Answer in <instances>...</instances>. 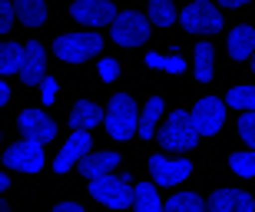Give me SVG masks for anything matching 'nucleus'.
<instances>
[{
	"mask_svg": "<svg viewBox=\"0 0 255 212\" xmlns=\"http://www.w3.org/2000/svg\"><path fill=\"white\" fill-rule=\"evenodd\" d=\"M0 100H3V103L10 100V87H7V80H0Z\"/></svg>",
	"mask_w": 255,
	"mask_h": 212,
	"instance_id": "33",
	"label": "nucleus"
},
{
	"mask_svg": "<svg viewBox=\"0 0 255 212\" xmlns=\"http://www.w3.org/2000/svg\"><path fill=\"white\" fill-rule=\"evenodd\" d=\"M86 153H90V133H86V129H76V133L63 143V149L57 153L53 169H57V173H66L70 166H76L80 159H86Z\"/></svg>",
	"mask_w": 255,
	"mask_h": 212,
	"instance_id": "13",
	"label": "nucleus"
},
{
	"mask_svg": "<svg viewBox=\"0 0 255 212\" xmlns=\"http://www.w3.org/2000/svg\"><path fill=\"white\" fill-rule=\"evenodd\" d=\"M149 173L159 186H179L186 176L192 173L189 159H169V156H152L149 159Z\"/></svg>",
	"mask_w": 255,
	"mask_h": 212,
	"instance_id": "10",
	"label": "nucleus"
},
{
	"mask_svg": "<svg viewBox=\"0 0 255 212\" xmlns=\"http://www.w3.org/2000/svg\"><path fill=\"white\" fill-rule=\"evenodd\" d=\"M43 70H47V50L43 43H27V53H23V67H20V80H23V87H37L43 83Z\"/></svg>",
	"mask_w": 255,
	"mask_h": 212,
	"instance_id": "12",
	"label": "nucleus"
},
{
	"mask_svg": "<svg viewBox=\"0 0 255 212\" xmlns=\"http://www.w3.org/2000/svg\"><path fill=\"white\" fill-rule=\"evenodd\" d=\"M73 20L86 23V27H106V23H116V7L110 0H76L73 7H70Z\"/></svg>",
	"mask_w": 255,
	"mask_h": 212,
	"instance_id": "8",
	"label": "nucleus"
},
{
	"mask_svg": "<svg viewBox=\"0 0 255 212\" xmlns=\"http://www.w3.org/2000/svg\"><path fill=\"white\" fill-rule=\"evenodd\" d=\"M149 20L156 23V27L176 23V7H172V0H149Z\"/></svg>",
	"mask_w": 255,
	"mask_h": 212,
	"instance_id": "24",
	"label": "nucleus"
},
{
	"mask_svg": "<svg viewBox=\"0 0 255 212\" xmlns=\"http://www.w3.org/2000/svg\"><path fill=\"white\" fill-rule=\"evenodd\" d=\"M252 70H255V53H252Z\"/></svg>",
	"mask_w": 255,
	"mask_h": 212,
	"instance_id": "36",
	"label": "nucleus"
},
{
	"mask_svg": "<svg viewBox=\"0 0 255 212\" xmlns=\"http://www.w3.org/2000/svg\"><path fill=\"white\" fill-rule=\"evenodd\" d=\"M100 119H103V113H100V106L90 103V100L76 103L73 113H70V126H73V129H93Z\"/></svg>",
	"mask_w": 255,
	"mask_h": 212,
	"instance_id": "18",
	"label": "nucleus"
},
{
	"mask_svg": "<svg viewBox=\"0 0 255 212\" xmlns=\"http://www.w3.org/2000/svg\"><path fill=\"white\" fill-rule=\"evenodd\" d=\"M116 73H120V63L116 60H103L100 63V77L103 80H116Z\"/></svg>",
	"mask_w": 255,
	"mask_h": 212,
	"instance_id": "31",
	"label": "nucleus"
},
{
	"mask_svg": "<svg viewBox=\"0 0 255 212\" xmlns=\"http://www.w3.org/2000/svg\"><path fill=\"white\" fill-rule=\"evenodd\" d=\"M0 212H13V209H10V206H3V209H0Z\"/></svg>",
	"mask_w": 255,
	"mask_h": 212,
	"instance_id": "35",
	"label": "nucleus"
},
{
	"mask_svg": "<svg viewBox=\"0 0 255 212\" xmlns=\"http://www.w3.org/2000/svg\"><path fill=\"white\" fill-rule=\"evenodd\" d=\"M120 163V153H96V156H86L83 163H80V173L93 183L100 176H110V169Z\"/></svg>",
	"mask_w": 255,
	"mask_h": 212,
	"instance_id": "16",
	"label": "nucleus"
},
{
	"mask_svg": "<svg viewBox=\"0 0 255 212\" xmlns=\"http://www.w3.org/2000/svg\"><path fill=\"white\" fill-rule=\"evenodd\" d=\"M162 109H166V103H162L159 97H152L149 103H146V109H142V116H139V136L142 139H152V136H156V123H159Z\"/></svg>",
	"mask_w": 255,
	"mask_h": 212,
	"instance_id": "20",
	"label": "nucleus"
},
{
	"mask_svg": "<svg viewBox=\"0 0 255 212\" xmlns=\"http://www.w3.org/2000/svg\"><path fill=\"white\" fill-rule=\"evenodd\" d=\"M53 97H57V80L47 77L40 83V100H43V103H53Z\"/></svg>",
	"mask_w": 255,
	"mask_h": 212,
	"instance_id": "30",
	"label": "nucleus"
},
{
	"mask_svg": "<svg viewBox=\"0 0 255 212\" xmlns=\"http://www.w3.org/2000/svg\"><path fill=\"white\" fill-rule=\"evenodd\" d=\"M53 212H83V206H80V203H60Z\"/></svg>",
	"mask_w": 255,
	"mask_h": 212,
	"instance_id": "32",
	"label": "nucleus"
},
{
	"mask_svg": "<svg viewBox=\"0 0 255 212\" xmlns=\"http://www.w3.org/2000/svg\"><path fill=\"white\" fill-rule=\"evenodd\" d=\"M90 196L96 203L110 206V209H126V206L136 203V189L123 176H100V179H93L90 183Z\"/></svg>",
	"mask_w": 255,
	"mask_h": 212,
	"instance_id": "3",
	"label": "nucleus"
},
{
	"mask_svg": "<svg viewBox=\"0 0 255 212\" xmlns=\"http://www.w3.org/2000/svg\"><path fill=\"white\" fill-rule=\"evenodd\" d=\"M136 212H166V206H159V193L152 189V183H139L136 186Z\"/></svg>",
	"mask_w": 255,
	"mask_h": 212,
	"instance_id": "21",
	"label": "nucleus"
},
{
	"mask_svg": "<svg viewBox=\"0 0 255 212\" xmlns=\"http://www.w3.org/2000/svg\"><path fill=\"white\" fill-rule=\"evenodd\" d=\"M229 166H232V173H239V176H255V149L252 153H236L229 159Z\"/></svg>",
	"mask_w": 255,
	"mask_h": 212,
	"instance_id": "27",
	"label": "nucleus"
},
{
	"mask_svg": "<svg viewBox=\"0 0 255 212\" xmlns=\"http://www.w3.org/2000/svg\"><path fill=\"white\" fill-rule=\"evenodd\" d=\"M146 67L169 70V73H182V70H186V60H182V57H159V53H146Z\"/></svg>",
	"mask_w": 255,
	"mask_h": 212,
	"instance_id": "26",
	"label": "nucleus"
},
{
	"mask_svg": "<svg viewBox=\"0 0 255 212\" xmlns=\"http://www.w3.org/2000/svg\"><path fill=\"white\" fill-rule=\"evenodd\" d=\"M149 23L152 20H146L142 13L126 10V13H120L116 23H113V40L120 43V47H139V43L149 40Z\"/></svg>",
	"mask_w": 255,
	"mask_h": 212,
	"instance_id": "5",
	"label": "nucleus"
},
{
	"mask_svg": "<svg viewBox=\"0 0 255 212\" xmlns=\"http://www.w3.org/2000/svg\"><path fill=\"white\" fill-rule=\"evenodd\" d=\"M100 50H103V40L96 33H66V37H60L53 43V53L63 63H83V60H90Z\"/></svg>",
	"mask_w": 255,
	"mask_h": 212,
	"instance_id": "4",
	"label": "nucleus"
},
{
	"mask_svg": "<svg viewBox=\"0 0 255 212\" xmlns=\"http://www.w3.org/2000/svg\"><path fill=\"white\" fill-rule=\"evenodd\" d=\"M17 123H20L23 139H33V143H47V139H53V133H57L53 119H50L43 109H23Z\"/></svg>",
	"mask_w": 255,
	"mask_h": 212,
	"instance_id": "11",
	"label": "nucleus"
},
{
	"mask_svg": "<svg viewBox=\"0 0 255 212\" xmlns=\"http://www.w3.org/2000/svg\"><path fill=\"white\" fill-rule=\"evenodd\" d=\"M239 133H242V139L255 149V113H242V119H239Z\"/></svg>",
	"mask_w": 255,
	"mask_h": 212,
	"instance_id": "28",
	"label": "nucleus"
},
{
	"mask_svg": "<svg viewBox=\"0 0 255 212\" xmlns=\"http://www.w3.org/2000/svg\"><path fill=\"white\" fill-rule=\"evenodd\" d=\"M212 70H216L212 47H209V43H199L196 47V80L199 83H209V80H212Z\"/></svg>",
	"mask_w": 255,
	"mask_h": 212,
	"instance_id": "22",
	"label": "nucleus"
},
{
	"mask_svg": "<svg viewBox=\"0 0 255 212\" xmlns=\"http://www.w3.org/2000/svg\"><path fill=\"white\" fill-rule=\"evenodd\" d=\"M23 53H27V47H20V43H13V40H7V43L0 47V70H3V77H13V73L20 77Z\"/></svg>",
	"mask_w": 255,
	"mask_h": 212,
	"instance_id": "19",
	"label": "nucleus"
},
{
	"mask_svg": "<svg viewBox=\"0 0 255 212\" xmlns=\"http://www.w3.org/2000/svg\"><path fill=\"white\" fill-rule=\"evenodd\" d=\"M222 119H226V103L216 97H206L192 106V123H196L199 136H212L222 129Z\"/></svg>",
	"mask_w": 255,
	"mask_h": 212,
	"instance_id": "9",
	"label": "nucleus"
},
{
	"mask_svg": "<svg viewBox=\"0 0 255 212\" xmlns=\"http://www.w3.org/2000/svg\"><path fill=\"white\" fill-rule=\"evenodd\" d=\"M17 3V17L27 27H43L47 23V0H13Z\"/></svg>",
	"mask_w": 255,
	"mask_h": 212,
	"instance_id": "17",
	"label": "nucleus"
},
{
	"mask_svg": "<svg viewBox=\"0 0 255 212\" xmlns=\"http://www.w3.org/2000/svg\"><path fill=\"white\" fill-rule=\"evenodd\" d=\"M209 212H255V203L242 189H219L209 199Z\"/></svg>",
	"mask_w": 255,
	"mask_h": 212,
	"instance_id": "14",
	"label": "nucleus"
},
{
	"mask_svg": "<svg viewBox=\"0 0 255 212\" xmlns=\"http://www.w3.org/2000/svg\"><path fill=\"white\" fill-rule=\"evenodd\" d=\"M219 3H222V7H246L249 0H219Z\"/></svg>",
	"mask_w": 255,
	"mask_h": 212,
	"instance_id": "34",
	"label": "nucleus"
},
{
	"mask_svg": "<svg viewBox=\"0 0 255 212\" xmlns=\"http://www.w3.org/2000/svg\"><path fill=\"white\" fill-rule=\"evenodd\" d=\"M206 206H202V199H199L196 193H176L166 203V212H202Z\"/></svg>",
	"mask_w": 255,
	"mask_h": 212,
	"instance_id": "25",
	"label": "nucleus"
},
{
	"mask_svg": "<svg viewBox=\"0 0 255 212\" xmlns=\"http://www.w3.org/2000/svg\"><path fill=\"white\" fill-rule=\"evenodd\" d=\"M3 163H7V169H13V173H40V169H43V149H40V143H33V139H20V143H13L7 149Z\"/></svg>",
	"mask_w": 255,
	"mask_h": 212,
	"instance_id": "7",
	"label": "nucleus"
},
{
	"mask_svg": "<svg viewBox=\"0 0 255 212\" xmlns=\"http://www.w3.org/2000/svg\"><path fill=\"white\" fill-rule=\"evenodd\" d=\"M106 129L113 139H129L132 133H139V116H136V106L132 97L126 93H116L106 106Z\"/></svg>",
	"mask_w": 255,
	"mask_h": 212,
	"instance_id": "2",
	"label": "nucleus"
},
{
	"mask_svg": "<svg viewBox=\"0 0 255 212\" xmlns=\"http://www.w3.org/2000/svg\"><path fill=\"white\" fill-rule=\"evenodd\" d=\"M182 27L189 30V33H216V30H222V13H219L209 0H196V3H189V7L179 13Z\"/></svg>",
	"mask_w": 255,
	"mask_h": 212,
	"instance_id": "6",
	"label": "nucleus"
},
{
	"mask_svg": "<svg viewBox=\"0 0 255 212\" xmlns=\"http://www.w3.org/2000/svg\"><path fill=\"white\" fill-rule=\"evenodd\" d=\"M13 17H17V3L0 0V30H13Z\"/></svg>",
	"mask_w": 255,
	"mask_h": 212,
	"instance_id": "29",
	"label": "nucleus"
},
{
	"mask_svg": "<svg viewBox=\"0 0 255 212\" xmlns=\"http://www.w3.org/2000/svg\"><path fill=\"white\" fill-rule=\"evenodd\" d=\"M226 106H236V109H246L255 113V87H232L226 97Z\"/></svg>",
	"mask_w": 255,
	"mask_h": 212,
	"instance_id": "23",
	"label": "nucleus"
},
{
	"mask_svg": "<svg viewBox=\"0 0 255 212\" xmlns=\"http://www.w3.org/2000/svg\"><path fill=\"white\" fill-rule=\"evenodd\" d=\"M196 139H199V129H196V123H192V113H186V109H176V113L166 119L162 133H159V143L166 146V149H172V153L192 149Z\"/></svg>",
	"mask_w": 255,
	"mask_h": 212,
	"instance_id": "1",
	"label": "nucleus"
},
{
	"mask_svg": "<svg viewBox=\"0 0 255 212\" xmlns=\"http://www.w3.org/2000/svg\"><path fill=\"white\" fill-rule=\"evenodd\" d=\"M252 53H255V27H236L229 33V57L252 60Z\"/></svg>",
	"mask_w": 255,
	"mask_h": 212,
	"instance_id": "15",
	"label": "nucleus"
}]
</instances>
